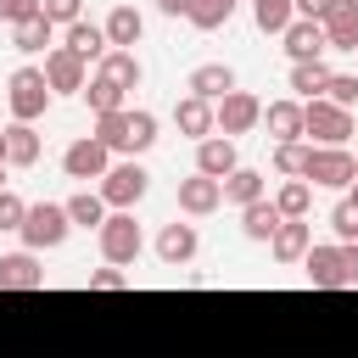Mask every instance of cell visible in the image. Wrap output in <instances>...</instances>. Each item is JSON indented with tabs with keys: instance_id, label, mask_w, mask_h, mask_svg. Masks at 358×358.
<instances>
[{
	"instance_id": "b9f144b4",
	"label": "cell",
	"mask_w": 358,
	"mask_h": 358,
	"mask_svg": "<svg viewBox=\"0 0 358 358\" xmlns=\"http://www.w3.org/2000/svg\"><path fill=\"white\" fill-rule=\"evenodd\" d=\"M123 285H129V274H123V268H112V263L90 274V291H123Z\"/></svg>"
},
{
	"instance_id": "ac0fdd59",
	"label": "cell",
	"mask_w": 358,
	"mask_h": 358,
	"mask_svg": "<svg viewBox=\"0 0 358 358\" xmlns=\"http://www.w3.org/2000/svg\"><path fill=\"white\" fill-rule=\"evenodd\" d=\"M173 123H179V134L207 140V134H213V101H196V95L173 101Z\"/></svg>"
},
{
	"instance_id": "c3c4849f",
	"label": "cell",
	"mask_w": 358,
	"mask_h": 358,
	"mask_svg": "<svg viewBox=\"0 0 358 358\" xmlns=\"http://www.w3.org/2000/svg\"><path fill=\"white\" fill-rule=\"evenodd\" d=\"M352 162H358V157H352Z\"/></svg>"
},
{
	"instance_id": "d6a6232c",
	"label": "cell",
	"mask_w": 358,
	"mask_h": 358,
	"mask_svg": "<svg viewBox=\"0 0 358 358\" xmlns=\"http://www.w3.org/2000/svg\"><path fill=\"white\" fill-rule=\"evenodd\" d=\"M196 28H224L229 17H235V0H190V11H185Z\"/></svg>"
},
{
	"instance_id": "44dd1931",
	"label": "cell",
	"mask_w": 358,
	"mask_h": 358,
	"mask_svg": "<svg viewBox=\"0 0 358 358\" xmlns=\"http://www.w3.org/2000/svg\"><path fill=\"white\" fill-rule=\"evenodd\" d=\"M302 268H308V285H341V246H308V257H302Z\"/></svg>"
},
{
	"instance_id": "e0dca14e",
	"label": "cell",
	"mask_w": 358,
	"mask_h": 358,
	"mask_svg": "<svg viewBox=\"0 0 358 358\" xmlns=\"http://www.w3.org/2000/svg\"><path fill=\"white\" fill-rule=\"evenodd\" d=\"M308 246H313V235H308V224H302V218H285V224L274 229V241H268V252H274L280 263H302V257H308Z\"/></svg>"
},
{
	"instance_id": "30bf717a",
	"label": "cell",
	"mask_w": 358,
	"mask_h": 358,
	"mask_svg": "<svg viewBox=\"0 0 358 358\" xmlns=\"http://www.w3.org/2000/svg\"><path fill=\"white\" fill-rule=\"evenodd\" d=\"M319 28H324V45L330 50H358V0H336L319 17Z\"/></svg>"
},
{
	"instance_id": "4fadbf2b",
	"label": "cell",
	"mask_w": 358,
	"mask_h": 358,
	"mask_svg": "<svg viewBox=\"0 0 358 358\" xmlns=\"http://www.w3.org/2000/svg\"><path fill=\"white\" fill-rule=\"evenodd\" d=\"M196 224H162V235H157V257L168 263V268H179V263H190L196 257Z\"/></svg>"
},
{
	"instance_id": "6da1fadb",
	"label": "cell",
	"mask_w": 358,
	"mask_h": 358,
	"mask_svg": "<svg viewBox=\"0 0 358 358\" xmlns=\"http://www.w3.org/2000/svg\"><path fill=\"white\" fill-rule=\"evenodd\" d=\"M6 101H11V123H34V117H45V106H50V84H45V73H39V67H17L11 84H6Z\"/></svg>"
},
{
	"instance_id": "8992f818",
	"label": "cell",
	"mask_w": 358,
	"mask_h": 358,
	"mask_svg": "<svg viewBox=\"0 0 358 358\" xmlns=\"http://www.w3.org/2000/svg\"><path fill=\"white\" fill-rule=\"evenodd\" d=\"M302 134H313L319 145H347V134H352V112H341V106H330V101L319 95V101L302 106Z\"/></svg>"
},
{
	"instance_id": "60d3db41",
	"label": "cell",
	"mask_w": 358,
	"mask_h": 358,
	"mask_svg": "<svg viewBox=\"0 0 358 358\" xmlns=\"http://www.w3.org/2000/svg\"><path fill=\"white\" fill-rule=\"evenodd\" d=\"M28 17H39V0H0V22H28Z\"/></svg>"
},
{
	"instance_id": "9c48e42d",
	"label": "cell",
	"mask_w": 358,
	"mask_h": 358,
	"mask_svg": "<svg viewBox=\"0 0 358 358\" xmlns=\"http://www.w3.org/2000/svg\"><path fill=\"white\" fill-rule=\"evenodd\" d=\"M62 168H67V179H101V173L112 168V151H106L101 140H73V145L62 151Z\"/></svg>"
},
{
	"instance_id": "52a82bcc",
	"label": "cell",
	"mask_w": 358,
	"mask_h": 358,
	"mask_svg": "<svg viewBox=\"0 0 358 358\" xmlns=\"http://www.w3.org/2000/svg\"><path fill=\"white\" fill-rule=\"evenodd\" d=\"M257 117H263V101H257V95H246V90H229V95L213 106V129H224L229 140H235V134H246V129H257Z\"/></svg>"
},
{
	"instance_id": "83f0119b",
	"label": "cell",
	"mask_w": 358,
	"mask_h": 358,
	"mask_svg": "<svg viewBox=\"0 0 358 358\" xmlns=\"http://www.w3.org/2000/svg\"><path fill=\"white\" fill-rule=\"evenodd\" d=\"M324 84H330V67H324V62H291V90H296V95L319 101Z\"/></svg>"
},
{
	"instance_id": "d590c367",
	"label": "cell",
	"mask_w": 358,
	"mask_h": 358,
	"mask_svg": "<svg viewBox=\"0 0 358 358\" xmlns=\"http://www.w3.org/2000/svg\"><path fill=\"white\" fill-rule=\"evenodd\" d=\"M308 151H313V145H302V140H285V145H274V168L302 179V168H308Z\"/></svg>"
},
{
	"instance_id": "7a4b0ae2",
	"label": "cell",
	"mask_w": 358,
	"mask_h": 358,
	"mask_svg": "<svg viewBox=\"0 0 358 358\" xmlns=\"http://www.w3.org/2000/svg\"><path fill=\"white\" fill-rule=\"evenodd\" d=\"M67 207H56V201H39V207H28L22 213V241H28V252H56L62 241H67Z\"/></svg>"
},
{
	"instance_id": "e575fe53",
	"label": "cell",
	"mask_w": 358,
	"mask_h": 358,
	"mask_svg": "<svg viewBox=\"0 0 358 358\" xmlns=\"http://www.w3.org/2000/svg\"><path fill=\"white\" fill-rule=\"evenodd\" d=\"M324 101H330V106H341V112H352V106H358V73H330Z\"/></svg>"
},
{
	"instance_id": "bcb514c9",
	"label": "cell",
	"mask_w": 358,
	"mask_h": 358,
	"mask_svg": "<svg viewBox=\"0 0 358 358\" xmlns=\"http://www.w3.org/2000/svg\"><path fill=\"white\" fill-rule=\"evenodd\" d=\"M347 201H352V207H358V179H352V196H347Z\"/></svg>"
},
{
	"instance_id": "3957f363",
	"label": "cell",
	"mask_w": 358,
	"mask_h": 358,
	"mask_svg": "<svg viewBox=\"0 0 358 358\" xmlns=\"http://www.w3.org/2000/svg\"><path fill=\"white\" fill-rule=\"evenodd\" d=\"M145 185H151V173H145L140 162H112V168L101 173V190H95V196H101L106 207L129 213V207H134V201L145 196Z\"/></svg>"
},
{
	"instance_id": "f6af8a7d",
	"label": "cell",
	"mask_w": 358,
	"mask_h": 358,
	"mask_svg": "<svg viewBox=\"0 0 358 358\" xmlns=\"http://www.w3.org/2000/svg\"><path fill=\"white\" fill-rule=\"evenodd\" d=\"M157 6H162L168 17H185V11H190V0H157Z\"/></svg>"
},
{
	"instance_id": "74e56055",
	"label": "cell",
	"mask_w": 358,
	"mask_h": 358,
	"mask_svg": "<svg viewBox=\"0 0 358 358\" xmlns=\"http://www.w3.org/2000/svg\"><path fill=\"white\" fill-rule=\"evenodd\" d=\"M78 6H84V0H39V17H45L50 28H56V22L73 28V22H78Z\"/></svg>"
},
{
	"instance_id": "836d02e7",
	"label": "cell",
	"mask_w": 358,
	"mask_h": 358,
	"mask_svg": "<svg viewBox=\"0 0 358 358\" xmlns=\"http://www.w3.org/2000/svg\"><path fill=\"white\" fill-rule=\"evenodd\" d=\"M84 101H90V112H95V117H106V112H123V90H117V84H106V78L84 84Z\"/></svg>"
},
{
	"instance_id": "ffe728a7",
	"label": "cell",
	"mask_w": 358,
	"mask_h": 358,
	"mask_svg": "<svg viewBox=\"0 0 358 358\" xmlns=\"http://www.w3.org/2000/svg\"><path fill=\"white\" fill-rule=\"evenodd\" d=\"M0 140H6V162H11V168H34V162H39V134H34V123H11V129H0Z\"/></svg>"
},
{
	"instance_id": "8fae6325",
	"label": "cell",
	"mask_w": 358,
	"mask_h": 358,
	"mask_svg": "<svg viewBox=\"0 0 358 358\" xmlns=\"http://www.w3.org/2000/svg\"><path fill=\"white\" fill-rule=\"evenodd\" d=\"M241 162H235V140L229 134H207V140H196V173H207V179H229Z\"/></svg>"
},
{
	"instance_id": "ee69618b",
	"label": "cell",
	"mask_w": 358,
	"mask_h": 358,
	"mask_svg": "<svg viewBox=\"0 0 358 358\" xmlns=\"http://www.w3.org/2000/svg\"><path fill=\"white\" fill-rule=\"evenodd\" d=\"M330 6H336V0H291V11H302L308 22H319V17L330 11Z\"/></svg>"
},
{
	"instance_id": "7bdbcfd3",
	"label": "cell",
	"mask_w": 358,
	"mask_h": 358,
	"mask_svg": "<svg viewBox=\"0 0 358 358\" xmlns=\"http://www.w3.org/2000/svg\"><path fill=\"white\" fill-rule=\"evenodd\" d=\"M341 285H358V246H341Z\"/></svg>"
},
{
	"instance_id": "f546056e",
	"label": "cell",
	"mask_w": 358,
	"mask_h": 358,
	"mask_svg": "<svg viewBox=\"0 0 358 358\" xmlns=\"http://www.w3.org/2000/svg\"><path fill=\"white\" fill-rule=\"evenodd\" d=\"M252 17H257V28H263V34H285V28L296 22L291 0H252Z\"/></svg>"
},
{
	"instance_id": "277c9868",
	"label": "cell",
	"mask_w": 358,
	"mask_h": 358,
	"mask_svg": "<svg viewBox=\"0 0 358 358\" xmlns=\"http://www.w3.org/2000/svg\"><path fill=\"white\" fill-rule=\"evenodd\" d=\"M101 235V257L112 263V268H123V263H134L140 257V224H134V213H106V224L95 229Z\"/></svg>"
},
{
	"instance_id": "1f68e13d",
	"label": "cell",
	"mask_w": 358,
	"mask_h": 358,
	"mask_svg": "<svg viewBox=\"0 0 358 358\" xmlns=\"http://www.w3.org/2000/svg\"><path fill=\"white\" fill-rule=\"evenodd\" d=\"M274 207H280V218H308V207H313V190H308V179H291V185H280Z\"/></svg>"
},
{
	"instance_id": "d4e9b609",
	"label": "cell",
	"mask_w": 358,
	"mask_h": 358,
	"mask_svg": "<svg viewBox=\"0 0 358 358\" xmlns=\"http://www.w3.org/2000/svg\"><path fill=\"white\" fill-rule=\"evenodd\" d=\"M218 190H224V201L252 207V201H263V173H257V168H235L229 179H218Z\"/></svg>"
},
{
	"instance_id": "7dc6e473",
	"label": "cell",
	"mask_w": 358,
	"mask_h": 358,
	"mask_svg": "<svg viewBox=\"0 0 358 358\" xmlns=\"http://www.w3.org/2000/svg\"><path fill=\"white\" fill-rule=\"evenodd\" d=\"M0 173H6V140H0Z\"/></svg>"
},
{
	"instance_id": "f35d334b",
	"label": "cell",
	"mask_w": 358,
	"mask_h": 358,
	"mask_svg": "<svg viewBox=\"0 0 358 358\" xmlns=\"http://www.w3.org/2000/svg\"><path fill=\"white\" fill-rule=\"evenodd\" d=\"M330 229H336V235L352 246V241H358V207H352V201H336V213H330Z\"/></svg>"
},
{
	"instance_id": "d6986e66",
	"label": "cell",
	"mask_w": 358,
	"mask_h": 358,
	"mask_svg": "<svg viewBox=\"0 0 358 358\" xmlns=\"http://www.w3.org/2000/svg\"><path fill=\"white\" fill-rule=\"evenodd\" d=\"M257 123H268V134H274L280 145H285V140H302V106H296V101H268Z\"/></svg>"
},
{
	"instance_id": "4dcf8cb0",
	"label": "cell",
	"mask_w": 358,
	"mask_h": 358,
	"mask_svg": "<svg viewBox=\"0 0 358 358\" xmlns=\"http://www.w3.org/2000/svg\"><path fill=\"white\" fill-rule=\"evenodd\" d=\"M90 140H101L106 151H129V112H106V117H95V134Z\"/></svg>"
},
{
	"instance_id": "f1b7e54d",
	"label": "cell",
	"mask_w": 358,
	"mask_h": 358,
	"mask_svg": "<svg viewBox=\"0 0 358 358\" xmlns=\"http://www.w3.org/2000/svg\"><path fill=\"white\" fill-rule=\"evenodd\" d=\"M67 224H78V229H101V224H106V201H101L95 190H78V196L67 201Z\"/></svg>"
},
{
	"instance_id": "ab89813d",
	"label": "cell",
	"mask_w": 358,
	"mask_h": 358,
	"mask_svg": "<svg viewBox=\"0 0 358 358\" xmlns=\"http://www.w3.org/2000/svg\"><path fill=\"white\" fill-rule=\"evenodd\" d=\"M22 213H28V201L11 196V190H0V229H22Z\"/></svg>"
},
{
	"instance_id": "5b68a950",
	"label": "cell",
	"mask_w": 358,
	"mask_h": 358,
	"mask_svg": "<svg viewBox=\"0 0 358 358\" xmlns=\"http://www.w3.org/2000/svg\"><path fill=\"white\" fill-rule=\"evenodd\" d=\"M302 179L341 190V185H352V179H358V162H352V151H347V145H313V151H308Z\"/></svg>"
},
{
	"instance_id": "4316f807",
	"label": "cell",
	"mask_w": 358,
	"mask_h": 358,
	"mask_svg": "<svg viewBox=\"0 0 358 358\" xmlns=\"http://www.w3.org/2000/svg\"><path fill=\"white\" fill-rule=\"evenodd\" d=\"M50 39H56V28H50L45 17H28V22H17V28H11V50H22V56L45 50Z\"/></svg>"
},
{
	"instance_id": "7402d4cb",
	"label": "cell",
	"mask_w": 358,
	"mask_h": 358,
	"mask_svg": "<svg viewBox=\"0 0 358 358\" xmlns=\"http://www.w3.org/2000/svg\"><path fill=\"white\" fill-rule=\"evenodd\" d=\"M101 34H106V45H112V50H129V45H140L145 22H140V11H134V6H117V11L106 17V28H101Z\"/></svg>"
},
{
	"instance_id": "484cf974",
	"label": "cell",
	"mask_w": 358,
	"mask_h": 358,
	"mask_svg": "<svg viewBox=\"0 0 358 358\" xmlns=\"http://www.w3.org/2000/svg\"><path fill=\"white\" fill-rule=\"evenodd\" d=\"M280 224H285V218H280L274 201H252V207H241V229H246V241H274Z\"/></svg>"
},
{
	"instance_id": "7c38bea8",
	"label": "cell",
	"mask_w": 358,
	"mask_h": 358,
	"mask_svg": "<svg viewBox=\"0 0 358 358\" xmlns=\"http://www.w3.org/2000/svg\"><path fill=\"white\" fill-rule=\"evenodd\" d=\"M280 39H285V56H291V62H319V56L330 50V45H324V28H319V22H308V17H296Z\"/></svg>"
},
{
	"instance_id": "5bb4252c",
	"label": "cell",
	"mask_w": 358,
	"mask_h": 358,
	"mask_svg": "<svg viewBox=\"0 0 358 358\" xmlns=\"http://www.w3.org/2000/svg\"><path fill=\"white\" fill-rule=\"evenodd\" d=\"M39 285H45V268L34 263V252L0 257V291H39Z\"/></svg>"
},
{
	"instance_id": "cb8c5ba5",
	"label": "cell",
	"mask_w": 358,
	"mask_h": 358,
	"mask_svg": "<svg viewBox=\"0 0 358 358\" xmlns=\"http://www.w3.org/2000/svg\"><path fill=\"white\" fill-rule=\"evenodd\" d=\"M95 78H106V84H117V90L129 95V90L140 84V62H134V50H106V56H101V73H95Z\"/></svg>"
},
{
	"instance_id": "8d00e7d4",
	"label": "cell",
	"mask_w": 358,
	"mask_h": 358,
	"mask_svg": "<svg viewBox=\"0 0 358 358\" xmlns=\"http://www.w3.org/2000/svg\"><path fill=\"white\" fill-rule=\"evenodd\" d=\"M157 140V117L151 112H129V151H145Z\"/></svg>"
},
{
	"instance_id": "2e32d148",
	"label": "cell",
	"mask_w": 358,
	"mask_h": 358,
	"mask_svg": "<svg viewBox=\"0 0 358 358\" xmlns=\"http://www.w3.org/2000/svg\"><path fill=\"white\" fill-rule=\"evenodd\" d=\"M224 201V190H218V179H207V173H196V179H179V207L190 213V218H201V213H213Z\"/></svg>"
},
{
	"instance_id": "603a6c76",
	"label": "cell",
	"mask_w": 358,
	"mask_h": 358,
	"mask_svg": "<svg viewBox=\"0 0 358 358\" xmlns=\"http://www.w3.org/2000/svg\"><path fill=\"white\" fill-rule=\"evenodd\" d=\"M67 50H73L78 62H101V56H106L112 45H106V34H101L95 22H84V17H78V22L67 28Z\"/></svg>"
},
{
	"instance_id": "9a60e30c",
	"label": "cell",
	"mask_w": 358,
	"mask_h": 358,
	"mask_svg": "<svg viewBox=\"0 0 358 358\" xmlns=\"http://www.w3.org/2000/svg\"><path fill=\"white\" fill-rule=\"evenodd\" d=\"M185 90H190L196 101H224V95L235 90V73H229L224 62H207V67H196V73H190V84H185Z\"/></svg>"
},
{
	"instance_id": "ba28073f",
	"label": "cell",
	"mask_w": 358,
	"mask_h": 358,
	"mask_svg": "<svg viewBox=\"0 0 358 358\" xmlns=\"http://www.w3.org/2000/svg\"><path fill=\"white\" fill-rule=\"evenodd\" d=\"M39 73H45V84L62 90V95H84V84H90V78H84V62H78L67 45L45 50V67H39Z\"/></svg>"
}]
</instances>
